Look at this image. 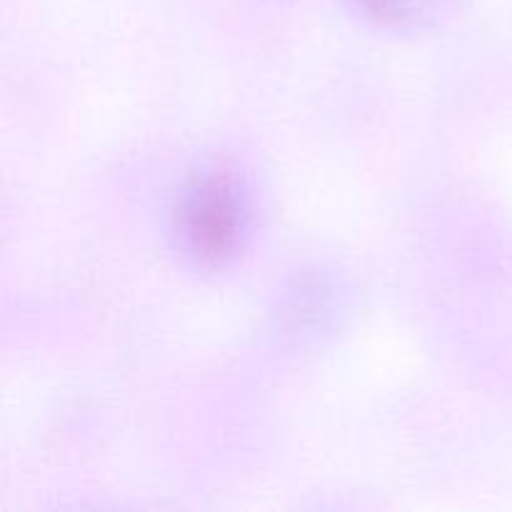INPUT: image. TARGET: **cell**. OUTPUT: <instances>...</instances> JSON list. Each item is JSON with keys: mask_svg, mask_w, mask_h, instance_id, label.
Here are the masks:
<instances>
[{"mask_svg": "<svg viewBox=\"0 0 512 512\" xmlns=\"http://www.w3.org/2000/svg\"><path fill=\"white\" fill-rule=\"evenodd\" d=\"M248 233V203L238 180L225 170H208L183 190L175 210L180 250L203 268L230 263Z\"/></svg>", "mask_w": 512, "mask_h": 512, "instance_id": "obj_1", "label": "cell"}, {"mask_svg": "<svg viewBox=\"0 0 512 512\" xmlns=\"http://www.w3.org/2000/svg\"><path fill=\"white\" fill-rule=\"evenodd\" d=\"M365 13L388 28H433L458 10L460 0H358Z\"/></svg>", "mask_w": 512, "mask_h": 512, "instance_id": "obj_2", "label": "cell"}]
</instances>
